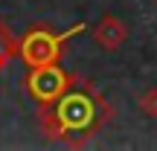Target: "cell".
I'll list each match as a JSON object with an SVG mask.
<instances>
[{"instance_id":"obj_1","label":"cell","mask_w":157,"mask_h":151,"mask_svg":"<svg viewBox=\"0 0 157 151\" xmlns=\"http://www.w3.org/2000/svg\"><path fill=\"white\" fill-rule=\"evenodd\" d=\"M90 102L84 99V96H70V99L61 102V108H58V119H61L67 128H84V125L90 122Z\"/></svg>"},{"instance_id":"obj_2","label":"cell","mask_w":157,"mask_h":151,"mask_svg":"<svg viewBox=\"0 0 157 151\" xmlns=\"http://www.w3.org/2000/svg\"><path fill=\"white\" fill-rule=\"evenodd\" d=\"M32 87L35 93L41 96V99H50L52 93H58V87H61V76L58 73H41L32 78Z\"/></svg>"}]
</instances>
